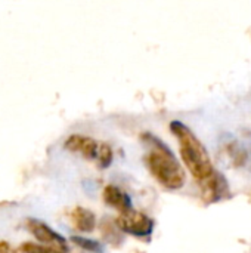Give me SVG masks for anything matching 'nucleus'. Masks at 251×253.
<instances>
[{
  "label": "nucleus",
  "mask_w": 251,
  "mask_h": 253,
  "mask_svg": "<svg viewBox=\"0 0 251 253\" xmlns=\"http://www.w3.org/2000/svg\"><path fill=\"white\" fill-rule=\"evenodd\" d=\"M141 138L148 147L145 163L151 175L169 190L182 188L185 185L186 175L173 151L152 133H142Z\"/></svg>",
  "instance_id": "1"
},
{
  "label": "nucleus",
  "mask_w": 251,
  "mask_h": 253,
  "mask_svg": "<svg viewBox=\"0 0 251 253\" xmlns=\"http://www.w3.org/2000/svg\"><path fill=\"white\" fill-rule=\"evenodd\" d=\"M170 130L179 141L180 157L185 166L188 168V170L191 172V175L198 182L209 178L216 169L203 142L195 136V133L186 125H183L179 120L170 123Z\"/></svg>",
  "instance_id": "2"
},
{
  "label": "nucleus",
  "mask_w": 251,
  "mask_h": 253,
  "mask_svg": "<svg viewBox=\"0 0 251 253\" xmlns=\"http://www.w3.org/2000/svg\"><path fill=\"white\" fill-rule=\"evenodd\" d=\"M115 224L120 231L135 236V237H141V239L149 237L152 234L154 225H155L154 221L148 215L138 212L135 209L120 213L115 219Z\"/></svg>",
  "instance_id": "3"
},
{
  "label": "nucleus",
  "mask_w": 251,
  "mask_h": 253,
  "mask_svg": "<svg viewBox=\"0 0 251 253\" xmlns=\"http://www.w3.org/2000/svg\"><path fill=\"white\" fill-rule=\"evenodd\" d=\"M200 188H201V197L204 199L206 203H217L231 196L226 178L217 170H215L204 181H201Z\"/></svg>",
  "instance_id": "4"
},
{
  "label": "nucleus",
  "mask_w": 251,
  "mask_h": 253,
  "mask_svg": "<svg viewBox=\"0 0 251 253\" xmlns=\"http://www.w3.org/2000/svg\"><path fill=\"white\" fill-rule=\"evenodd\" d=\"M27 227L31 231V234L40 243H46V245H49L52 248H56V249H61V251H65L67 252V249H68L67 248V240L61 234H58L56 231H53L44 222L37 221V219H28L27 221Z\"/></svg>",
  "instance_id": "5"
},
{
  "label": "nucleus",
  "mask_w": 251,
  "mask_h": 253,
  "mask_svg": "<svg viewBox=\"0 0 251 253\" xmlns=\"http://www.w3.org/2000/svg\"><path fill=\"white\" fill-rule=\"evenodd\" d=\"M99 145H101V142H98L89 136H83V135H71L65 141V148L68 151L80 153L87 160H96L98 159Z\"/></svg>",
  "instance_id": "6"
},
{
  "label": "nucleus",
  "mask_w": 251,
  "mask_h": 253,
  "mask_svg": "<svg viewBox=\"0 0 251 253\" xmlns=\"http://www.w3.org/2000/svg\"><path fill=\"white\" fill-rule=\"evenodd\" d=\"M104 202L111 206L112 209L118 211L120 213L127 212L132 208V199L129 197V194H126L121 188L115 187V185H107L104 190Z\"/></svg>",
  "instance_id": "7"
},
{
  "label": "nucleus",
  "mask_w": 251,
  "mask_h": 253,
  "mask_svg": "<svg viewBox=\"0 0 251 253\" xmlns=\"http://www.w3.org/2000/svg\"><path fill=\"white\" fill-rule=\"evenodd\" d=\"M71 221L75 230L81 233H92L96 227V216L86 208H75L71 212Z\"/></svg>",
  "instance_id": "8"
},
{
  "label": "nucleus",
  "mask_w": 251,
  "mask_h": 253,
  "mask_svg": "<svg viewBox=\"0 0 251 253\" xmlns=\"http://www.w3.org/2000/svg\"><path fill=\"white\" fill-rule=\"evenodd\" d=\"M112 159H114V154H112L111 147H109L108 144H105V142H101V145H99V153H98V159H96L99 168H101V169L109 168L111 163H112Z\"/></svg>",
  "instance_id": "9"
},
{
  "label": "nucleus",
  "mask_w": 251,
  "mask_h": 253,
  "mask_svg": "<svg viewBox=\"0 0 251 253\" xmlns=\"http://www.w3.org/2000/svg\"><path fill=\"white\" fill-rule=\"evenodd\" d=\"M71 242H72L74 245H77L78 248L87 251V252H102V246H101L98 242H95V240H89V239H84V237H77V236H74V237H71Z\"/></svg>",
  "instance_id": "10"
},
{
  "label": "nucleus",
  "mask_w": 251,
  "mask_h": 253,
  "mask_svg": "<svg viewBox=\"0 0 251 253\" xmlns=\"http://www.w3.org/2000/svg\"><path fill=\"white\" fill-rule=\"evenodd\" d=\"M21 251L24 253H67L65 251H61L52 246H40L34 243H24Z\"/></svg>",
  "instance_id": "11"
},
{
  "label": "nucleus",
  "mask_w": 251,
  "mask_h": 253,
  "mask_svg": "<svg viewBox=\"0 0 251 253\" xmlns=\"http://www.w3.org/2000/svg\"><path fill=\"white\" fill-rule=\"evenodd\" d=\"M0 253H16L7 242H0Z\"/></svg>",
  "instance_id": "12"
}]
</instances>
